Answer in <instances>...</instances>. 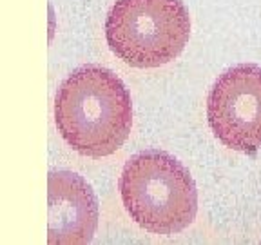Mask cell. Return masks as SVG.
I'll use <instances>...</instances> for the list:
<instances>
[{
  "label": "cell",
  "mask_w": 261,
  "mask_h": 245,
  "mask_svg": "<svg viewBox=\"0 0 261 245\" xmlns=\"http://www.w3.org/2000/svg\"><path fill=\"white\" fill-rule=\"evenodd\" d=\"M98 227V200L93 187L73 171L47 176V241L87 243Z\"/></svg>",
  "instance_id": "5"
},
{
  "label": "cell",
  "mask_w": 261,
  "mask_h": 245,
  "mask_svg": "<svg viewBox=\"0 0 261 245\" xmlns=\"http://www.w3.org/2000/svg\"><path fill=\"white\" fill-rule=\"evenodd\" d=\"M191 16L181 0H116L106 20L107 45L133 67H160L185 49Z\"/></svg>",
  "instance_id": "3"
},
{
  "label": "cell",
  "mask_w": 261,
  "mask_h": 245,
  "mask_svg": "<svg viewBox=\"0 0 261 245\" xmlns=\"http://www.w3.org/2000/svg\"><path fill=\"white\" fill-rule=\"evenodd\" d=\"M118 187L130 220L147 233L171 236L189 227L198 212L194 178L178 158L160 149L133 156Z\"/></svg>",
  "instance_id": "2"
},
{
  "label": "cell",
  "mask_w": 261,
  "mask_h": 245,
  "mask_svg": "<svg viewBox=\"0 0 261 245\" xmlns=\"http://www.w3.org/2000/svg\"><path fill=\"white\" fill-rule=\"evenodd\" d=\"M212 133L228 149L256 155L261 149V65L238 64L223 71L207 96Z\"/></svg>",
  "instance_id": "4"
},
{
  "label": "cell",
  "mask_w": 261,
  "mask_h": 245,
  "mask_svg": "<svg viewBox=\"0 0 261 245\" xmlns=\"http://www.w3.org/2000/svg\"><path fill=\"white\" fill-rule=\"evenodd\" d=\"M55 124L67 145L82 156H109L133 127V102L123 82L102 65H82L55 94Z\"/></svg>",
  "instance_id": "1"
}]
</instances>
